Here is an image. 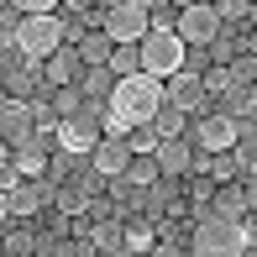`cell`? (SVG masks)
I'll list each match as a JSON object with an SVG mask.
<instances>
[{
    "mask_svg": "<svg viewBox=\"0 0 257 257\" xmlns=\"http://www.w3.org/2000/svg\"><path fill=\"white\" fill-rule=\"evenodd\" d=\"M100 32H105L110 42H142V37H147V11H142V0H105Z\"/></svg>",
    "mask_w": 257,
    "mask_h": 257,
    "instance_id": "cell-7",
    "label": "cell"
},
{
    "mask_svg": "<svg viewBox=\"0 0 257 257\" xmlns=\"http://www.w3.org/2000/svg\"><path fill=\"white\" fill-rule=\"evenodd\" d=\"M74 79H79V53L74 48H58V53L42 58V84L48 89H63V84H74Z\"/></svg>",
    "mask_w": 257,
    "mask_h": 257,
    "instance_id": "cell-13",
    "label": "cell"
},
{
    "mask_svg": "<svg viewBox=\"0 0 257 257\" xmlns=\"http://www.w3.org/2000/svg\"><path fill=\"white\" fill-rule=\"evenodd\" d=\"M84 236H89V247H95V252H105V247H121V220H100V226H89L84 231Z\"/></svg>",
    "mask_w": 257,
    "mask_h": 257,
    "instance_id": "cell-23",
    "label": "cell"
},
{
    "mask_svg": "<svg viewBox=\"0 0 257 257\" xmlns=\"http://www.w3.org/2000/svg\"><path fill=\"white\" fill-rule=\"evenodd\" d=\"M147 27H173V0H142Z\"/></svg>",
    "mask_w": 257,
    "mask_h": 257,
    "instance_id": "cell-27",
    "label": "cell"
},
{
    "mask_svg": "<svg viewBox=\"0 0 257 257\" xmlns=\"http://www.w3.org/2000/svg\"><path fill=\"white\" fill-rule=\"evenodd\" d=\"M37 257H48V252H42V247H37Z\"/></svg>",
    "mask_w": 257,
    "mask_h": 257,
    "instance_id": "cell-39",
    "label": "cell"
},
{
    "mask_svg": "<svg viewBox=\"0 0 257 257\" xmlns=\"http://www.w3.org/2000/svg\"><path fill=\"white\" fill-rule=\"evenodd\" d=\"M100 142V132L89 121H74V115H63V121H53V147H63L68 158H89V147Z\"/></svg>",
    "mask_w": 257,
    "mask_h": 257,
    "instance_id": "cell-8",
    "label": "cell"
},
{
    "mask_svg": "<svg viewBox=\"0 0 257 257\" xmlns=\"http://www.w3.org/2000/svg\"><path fill=\"white\" fill-rule=\"evenodd\" d=\"M16 184H21V173L11 168V163H0V194H11V189H16Z\"/></svg>",
    "mask_w": 257,
    "mask_h": 257,
    "instance_id": "cell-33",
    "label": "cell"
},
{
    "mask_svg": "<svg viewBox=\"0 0 257 257\" xmlns=\"http://www.w3.org/2000/svg\"><path fill=\"white\" fill-rule=\"evenodd\" d=\"M142 257H179V252H173V241H153V247H147Z\"/></svg>",
    "mask_w": 257,
    "mask_h": 257,
    "instance_id": "cell-34",
    "label": "cell"
},
{
    "mask_svg": "<svg viewBox=\"0 0 257 257\" xmlns=\"http://www.w3.org/2000/svg\"><path fill=\"white\" fill-rule=\"evenodd\" d=\"M6 200H11V220H32V215L42 210V200H48V189H37V184H27V179H21L16 189L6 194Z\"/></svg>",
    "mask_w": 257,
    "mask_h": 257,
    "instance_id": "cell-14",
    "label": "cell"
},
{
    "mask_svg": "<svg viewBox=\"0 0 257 257\" xmlns=\"http://www.w3.org/2000/svg\"><path fill=\"white\" fill-rule=\"evenodd\" d=\"M6 226H11V200L0 194V231H6Z\"/></svg>",
    "mask_w": 257,
    "mask_h": 257,
    "instance_id": "cell-35",
    "label": "cell"
},
{
    "mask_svg": "<svg viewBox=\"0 0 257 257\" xmlns=\"http://www.w3.org/2000/svg\"><path fill=\"white\" fill-rule=\"evenodd\" d=\"M220 115H231V121H252V115H257L252 89H226V110H220Z\"/></svg>",
    "mask_w": 257,
    "mask_h": 257,
    "instance_id": "cell-21",
    "label": "cell"
},
{
    "mask_svg": "<svg viewBox=\"0 0 257 257\" xmlns=\"http://www.w3.org/2000/svg\"><path fill=\"white\" fill-rule=\"evenodd\" d=\"M105 68H110L115 79L142 74V68H137V42H115V48H110V58H105Z\"/></svg>",
    "mask_w": 257,
    "mask_h": 257,
    "instance_id": "cell-20",
    "label": "cell"
},
{
    "mask_svg": "<svg viewBox=\"0 0 257 257\" xmlns=\"http://www.w3.org/2000/svg\"><path fill=\"white\" fill-rule=\"evenodd\" d=\"M0 132L21 142V137L32 132V105L27 100H6V105H0Z\"/></svg>",
    "mask_w": 257,
    "mask_h": 257,
    "instance_id": "cell-16",
    "label": "cell"
},
{
    "mask_svg": "<svg viewBox=\"0 0 257 257\" xmlns=\"http://www.w3.org/2000/svg\"><path fill=\"white\" fill-rule=\"evenodd\" d=\"M210 6H215V16H220V21H247L257 0H210Z\"/></svg>",
    "mask_w": 257,
    "mask_h": 257,
    "instance_id": "cell-26",
    "label": "cell"
},
{
    "mask_svg": "<svg viewBox=\"0 0 257 257\" xmlns=\"http://www.w3.org/2000/svg\"><path fill=\"white\" fill-rule=\"evenodd\" d=\"M163 84H168V105L173 110H184V115H200L205 110V89H200V74H168L163 79Z\"/></svg>",
    "mask_w": 257,
    "mask_h": 257,
    "instance_id": "cell-10",
    "label": "cell"
},
{
    "mask_svg": "<svg viewBox=\"0 0 257 257\" xmlns=\"http://www.w3.org/2000/svg\"><path fill=\"white\" fill-rule=\"evenodd\" d=\"M11 6H16L21 16H48V11L58 6V0H11Z\"/></svg>",
    "mask_w": 257,
    "mask_h": 257,
    "instance_id": "cell-30",
    "label": "cell"
},
{
    "mask_svg": "<svg viewBox=\"0 0 257 257\" xmlns=\"http://www.w3.org/2000/svg\"><path fill=\"white\" fill-rule=\"evenodd\" d=\"M132 153H126V137H100L95 147H89V168L100 173V179H121Z\"/></svg>",
    "mask_w": 257,
    "mask_h": 257,
    "instance_id": "cell-9",
    "label": "cell"
},
{
    "mask_svg": "<svg viewBox=\"0 0 257 257\" xmlns=\"http://www.w3.org/2000/svg\"><path fill=\"white\" fill-rule=\"evenodd\" d=\"M210 179H215V184H231V179H241V163L231 158V153H210Z\"/></svg>",
    "mask_w": 257,
    "mask_h": 257,
    "instance_id": "cell-24",
    "label": "cell"
},
{
    "mask_svg": "<svg viewBox=\"0 0 257 257\" xmlns=\"http://www.w3.org/2000/svg\"><path fill=\"white\" fill-rule=\"evenodd\" d=\"M189 158H194V147L184 142V137H168V142L153 147V163H158L163 179H184V173H189Z\"/></svg>",
    "mask_w": 257,
    "mask_h": 257,
    "instance_id": "cell-11",
    "label": "cell"
},
{
    "mask_svg": "<svg viewBox=\"0 0 257 257\" xmlns=\"http://www.w3.org/2000/svg\"><path fill=\"white\" fill-rule=\"evenodd\" d=\"M158 105H163V84H158V79H147V74L115 79L110 95H105V132H110V137H126L132 126H147Z\"/></svg>",
    "mask_w": 257,
    "mask_h": 257,
    "instance_id": "cell-1",
    "label": "cell"
},
{
    "mask_svg": "<svg viewBox=\"0 0 257 257\" xmlns=\"http://www.w3.org/2000/svg\"><path fill=\"white\" fill-rule=\"evenodd\" d=\"M58 6H63V0H58ZM68 6H79V11H84V6H89V0H68Z\"/></svg>",
    "mask_w": 257,
    "mask_h": 257,
    "instance_id": "cell-37",
    "label": "cell"
},
{
    "mask_svg": "<svg viewBox=\"0 0 257 257\" xmlns=\"http://www.w3.org/2000/svg\"><path fill=\"white\" fill-rule=\"evenodd\" d=\"M236 126H241V121H231V115L210 110V115H194V126H184V142H189L194 153H231Z\"/></svg>",
    "mask_w": 257,
    "mask_h": 257,
    "instance_id": "cell-6",
    "label": "cell"
},
{
    "mask_svg": "<svg viewBox=\"0 0 257 257\" xmlns=\"http://www.w3.org/2000/svg\"><path fill=\"white\" fill-rule=\"evenodd\" d=\"M153 241H158V231H153V220H147V215H126V220H121V247H126V252L142 257Z\"/></svg>",
    "mask_w": 257,
    "mask_h": 257,
    "instance_id": "cell-15",
    "label": "cell"
},
{
    "mask_svg": "<svg viewBox=\"0 0 257 257\" xmlns=\"http://www.w3.org/2000/svg\"><path fill=\"white\" fill-rule=\"evenodd\" d=\"M200 89H205V100H210V95H226V89H236V84H231L226 63H215V68H205V74H200Z\"/></svg>",
    "mask_w": 257,
    "mask_h": 257,
    "instance_id": "cell-25",
    "label": "cell"
},
{
    "mask_svg": "<svg viewBox=\"0 0 257 257\" xmlns=\"http://www.w3.org/2000/svg\"><path fill=\"white\" fill-rule=\"evenodd\" d=\"M210 53H215V63H231V58H236V42H231L226 32H220V37L210 42Z\"/></svg>",
    "mask_w": 257,
    "mask_h": 257,
    "instance_id": "cell-31",
    "label": "cell"
},
{
    "mask_svg": "<svg viewBox=\"0 0 257 257\" xmlns=\"http://www.w3.org/2000/svg\"><path fill=\"white\" fill-rule=\"evenodd\" d=\"M95 257H137V252H126V247H105V252H95Z\"/></svg>",
    "mask_w": 257,
    "mask_h": 257,
    "instance_id": "cell-36",
    "label": "cell"
},
{
    "mask_svg": "<svg viewBox=\"0 0 257 257\" xmlns=\"http://www.w3.org/2000/svg\"><path fill=\"white\" fill-rule=\"evenodd\" d=\"M58 210L63 215H84V189H58Z\"/></svg>",
    "mask_w": 257,
    "mask_h": 257,
    "instance_id": "cell-28",
    "label": "cell"
},
{
    "mask_svg": "<svg viewBox=\"0 0 257 257\" xmlns=\"http://www.w3.org/2000/svg\"><path fill=\"white\" fill-rule=\"evenodd\" d=\"M32 252V236L27 231H6V257H27Z\"/></svg>",
    "mask_w": 257,
    "mask_h": 257,
    "instance_id": "cell-29",
    "label": "cell"
},
{
    "mask_svg": "<svg viewBox=\"0 0 257 257\" xmlns=\"http://www.w3.org/2000/svg\"><path fill=\"white\" fill-rule=\"evenodd\" d=\"M74 110H79V89L63 84V89H58V115H74Z\"/></svg>",
    "mask_w": 257,
    "mask_h": 257,
    "instance_id": "cell-32",
    "label": "cell"
},
{
    "mask_svg": "<svg viewBox=\"0 0 257 257\" xmlns=\"http://www.w3.org/2000/svg\"><path fill=\"white\" fill-rule=\"evenodd\" d=\"M184 58H189V48L173 37V27H147V37L137 42V68H142L147 79H158V84L168 74H179Z\"/></svg>",
    "mask_w": 257,
    "mask_h": 257,
    "instance_id": "cell-3",
    "label": "cell"
},
{
    "mask_svg": "<svg viewBox=\"0 0 257 257\" xmlns=\"http://www.w3.org/2000/svg\"><path fill=\"white\" fill-rule=\"evenodd\" d=\"M110 48H115V42L110 37H105V32H84V37H79V63H84V68H100L105 63V58H110Z\"/></svg>",
    "mask_w": 257,
    "mask_h": 257,
    "instance_id": "cell-18",
    "label": "cell"
},
{
    "mask_svg": "<svg viewBox=\"0 0 257 257\" xmlns=\"http://www.w3.org/2000/svg\"><path fill=\"white\" fill-rule=\"evenodd\" d=\"M158 179H163V173H158L153 158H132V163H126V184H137V189H153Z\"/></svg>",
    "mask_w": 257,
    "mask_h": 257,
    "instance_id": "cell-22",
    "label": "cell"
},
{
    "mask_svg": "<svg viewBox=\"0 0 257 257\" xmlns=\"http://www.w3.org/2000/svg\"><path fill=\"white\" fill-rule=\"evenodd\" d=\"M226 32V21L215 16V6H179V16H173V37L184 42V48H210V42Z\"/></svg>",
    "mask_w": 257,
    "mask_h": 257,
    "instance_id": "cell-5",
    "label": "cell"
},
{
    "mask_svg": "<svg viewBox=\"0 0 257 257\" xmlns=\"http://www.w3.org/2000/svg\"><path fill=\"white\" fill-rule=\"evenodd\" d=\"M252 200H257V189H247V184H220V194H215V210L210 215H226V220H247V210H252Z\"/></svg>",
    "mask_w": 257,
    "mask_h": 257,
    "instance_id": "cell-12",
    "label": "cell"
},
{
    "mask_svg": "<svg viewBox=\"0 0 257 257\" xmlns=\"http://www.w3.org/2000/svg\"><path fill=\"white\" fill-rule=\"evenodd\" d=\"M158 132V142H168V137H184V126H189V115L184 110H173V105H158L153 110V121H147Z\"/></svg>",
    "mask_w": 257,
    "mask_h": 257,
    "instance_id": "cell-19",
    "label": "cell"
},
{
    "mask_svg": "<svg viewBox=\"0 0 257 257\" xmlns=\"http://www.w3.org/2000/svg\"><path fill=\"white\" fill-rule=\"evenodd\" d=\"M257 241L252 220H226V215H205L189 231V252L194 257H247Z\"/></svg>",
    "mask_w": 257,
    "mask_h": 257,
    "instance_id": "cell-2",
    "label": "cell"
},
{
    "mask_svg": "<svg viewBox=\"0 0 257 257\" xmlns=\"http://www.w3.org/2000/svg\"><path fill=\"white\" fill-rule=\"evenodd\" d=\"M110 84H115V74H110V68H84V63H79V95H84V100H105V95H110Z\"/></svg>",
    "mask_w": 257,
    "mask_h": 257,
    "instance_id": "cell-17",
    "label": "cell"
},
{
    "mask_svg": "<svg viewBox=\"0 0 257 257\" xmlns=\"http://www.w3.org/2000/svg\"><path fill=\"white\" fill-rule=\"evenodd\" d=\"M11 42L21 48L27 63H42L48 53L63 48V21H58V11H48V16H21L16 32H11Z\"/></svg>",
    "mask_w": 257,
    "mask_h": 257,
    "instance_id": "cell-4",
    "label": "cell"
},
{
    "mask_svg": "<svg viewBox=\"0 0 257 257\" xmlns=\"http://www.w3.org/2000/svg\"><path fill=\"white\" fill-rule=\"evenodd\" d=\"M0 257H6V231H0Z\"/></svg>",
    "mask_w": 257,
    "mask_h": 257,
    "instance_id": "cell-38",
    "label": "cell"
}]
</instances>
